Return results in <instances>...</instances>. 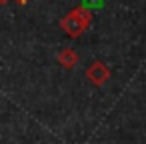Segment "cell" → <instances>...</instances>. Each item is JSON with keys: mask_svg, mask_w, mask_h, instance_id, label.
<instances>
[{"mask_svg": "<svg viewBox=\"0 0 146 144\" xmlns=\"http://www.w3.org/2000/svg\"><path fill=\"white\" fill-rule=\"evenodd\" d=\"M82 6L88 10H100L104 6V0H82Z\"/></svg>", "mask_w": 146, "mask_h": 144, "instance_id": "277c9868", "label": "cell"}, {"mask_svg": "<svg viewBox=\"0 0 146 144\" xmlns=\"http://www.w3.org/2000/svg\"><path fill=\"white\" fill-rule=\"evenodd\" d=\"M6 2H8V0H0V4H6Z\"/></svg>", "mask_w": 146, "mask_h": 144, "instance_id": "8992f818", "label": "cell"}, {"mask_svg": "<svg viewBox=\"0 0 146 144\" xmlns=\"http://www.w3.org/2000/svg\"><path fill=\"white\" fill-rule=\"evenodd\" d=\"M90 22H92V12H90L88 8H84V6H76V8H72V10L60 20V28H62L68 36L78 38V36L90 26Z\"/></svg>", "mask_w": 146, "mask_h": 144, "instance_id": "6da1fadb", "label": "cell"}, {"mask_svg": "<svg viewBox=\"0 0 146 144\" xmlns=\"http://www.w3.org/2000/svg\"><path fill=\"white\" fill-rule=\"evenodd\" d=\"M16 2H18V4H26V0H16Z\"/></svg>", "mask_w": 146, "mask_h": 144, "instance_id": "5b68a950", "label": "cell"}, {"mask_svg": "<svg viewBox=\"0 0 146 144\" xmlns=\"http://www.w3.org/2000/svg\"><path fill=\"white\" fill-rule=\"evenodd\" d=\"M58 62H60V66H64V68H74L76 66V62H78V54L72 50V48H64L60 54H58Z\"/></svg>", "mask_w": 146, "mask_h": 144, "instance_id": "3957f363", "label": "cell"}, {"mask_svg": "<svg viewBox=\"0 0 146 144\" xmlns=\"http://www.w3.org/2000/svg\"><path fill=\"white\" fill-rule=\"evenodd\" d=\"M86 76H88V80H90L92 84L102 86V84L110 78V70H108V66H106L104 62H94V64H90V66H88Z\"/></svg>", "mask_w": 146, "mask_h": 144, "instance_id": "7a4b0ae2", "label": "cell"}]
</instances>
